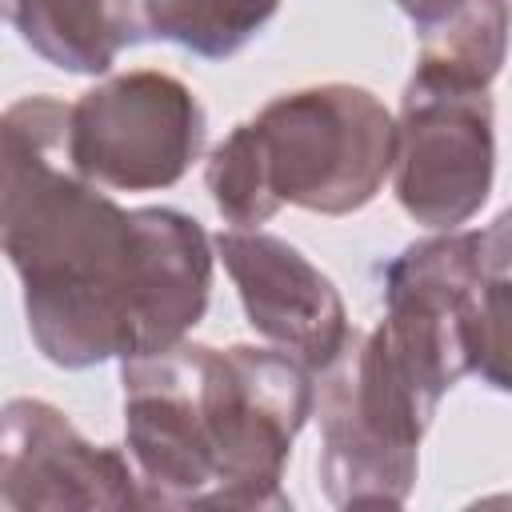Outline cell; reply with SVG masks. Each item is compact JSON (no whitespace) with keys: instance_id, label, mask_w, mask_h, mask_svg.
I'll return each mask as SVG.
<instances>
[{"instance_id":"5bb4252c","label":"cell","mask_w":512,"mask_h":512,"mask_svg":"<svg viewBox=\"0 0 512 512\" xmlns=\"http://www.w3.org/2000/svg\"><path fill=\"white\" fill-rule=\"evenodd\" d=\"M440 4H444V0H396V8H400V12H404V16L412 20V24L428 20V16H432V12L440 8Z\"/></svg>"},{"instance_id":"277c9868","label":"cell","mask_w":512,"mask_h":512,"mask_svg":"<svg viewBox=\"0 0 512 512\" xmlns=\"http://www.w3.org/2000/svg\"><path fill=\"white\" fill-rule=\"evenodd\" d=\"M320 488L336 508H400L420 472V440L436 408L384 352L356 332L320 372Z\"/></svg>"},{"instance_id":"6da1fadb","label":"cell","mask_w":512,"mask_h":512,"mask_svg":"<svg viewBox=\"0 0 512 512\" xmlns=\"http://www.w3.org/2000/svg\"><path fill=\"white\" fill-rule=\"evenodd\" d=\"M68 112L24 96L0 120V240L28 336L80 372L180 344L208 312L216 244L180 208H124L76 172Z\"/></svg>"},{"instance_id":"5b68a950","label":"cell","mask_w":512,"mask_h":512,"mask_svg":"<svg viewBox=\"0 0 512 512\" xmlns=\"http://www.w3.org/2000/svg\"><path fill=\"white\" fill-rule=\"evenodd\" d=\"M496 176V108L484 84L412 68L400 116L392 192L400 208L436 232L468 224Z\"/></svg>"},{"instance_id":"30bf717a","label":"cell","mask_w":512,"mask_h":512,"mask_svg":"<svg viewBox=\"0 0 512 512\" xmlns=\"http://www.w3.org/2000/svg\"><path fill=\"white\" fill-rule=\"evenodd\" d=\"M16 36L52 68L104 76L116 56L152 40L144 0H4Z\"/></svg>"},{"instance_id":"8fae6325","label":"cell","mask_w":512,"mask_h":512,"mask_svg":"<svg viewBox=\"0 0 512 512\" xmlns=\"http://www.w3.org/2000/svg\"><path fill=\"white\" fill-rule=\"evenodd\" d=\"M508 32V0H444L428 20L416 24V68L488 88L504 68Z\"/></svg>"},{"instance_id":"7a4b0ae2","label":"cell","mask_w":512,"mask_h":512,"mask_svg":"<svg viewBox=\"0 0 512 512\" xmlns=\"http://www.w3.org/2000/svg\"><path fill=\"white\" fill-rule=\"evenodd\" d=\"M124 440L144 508H292L284 464L316 408L284 348L192 344L120 360Z\"/></svg>"},{"instance_id":"ba28073f","label":"cell","mask_w":512,"mask_h":512,"mask_svg":"<svg viewBox=\"0 0 512 512\" xmlns=\"http://www.w3.org/2000/svg\"><path fill=\"white\" fill-rule=\"evenodd\" d=\"M0 504L36 508H144L132 456L88 444L48 400L16 396L0 416Z\"/></svg>"},{"instance_id":"7c38bea8","label":"cell","mask_w":512,"mask_h":512,"mask_svg":"<svg viewBox=\"0 0 512 512\" xmlns=\"http://www.w3.org/2000/svg\"><path fill=\"white\" fill-rule=\"evenodd\" d=\"M152 40L180 44L200 60L236 56L280 12V0H144Z\"/></svg>"},{"instance_id":"8992f818","label":"cell","mask_w":512,"mask_h":512,"mask_svg":"<svg viewBox=\"0 0 512 512\" xmlns=\"http://www.w3.org/2000/svg\"><path fill=\"white\" fill-rule=\"evenodd\" d=\"M208 136L196 92L172 72L136 68L80 92L68 112V156L112 192H156L184 180Z\"/></svg>"},{"instance_id":"52a82bcc","label":"cell","mask_w":512,"mask_h":512,"mask_svg":"<svg viewBox=\"0 0 512 512\" xmlns=\"http://www.w3.org/2000/svg\"><path fill=\"white\" fill-rule=\"evenodd\" d=\"M480 232H440L408 244L384 268V352L428 396L444 400L476 364Z\"/></svg>"},{"instance_id":"4fadbf2b","label":"cell","mask_w":512,"mask_h":512,"mask_svg":"<svg viewBox=\"0 0 512 512\" xmlns=\"http://www.w3.org/2000/svg\"><path fill=\"white\" fill-rule=\"evenodd\" d=\"M472 372L512 396V208L480 232V320Z\"/></svg>"},{"instance_id":"9c48e42d","label":"cell","mask_w":512,"mask_h":512,"mask_svg":"<svg viewBox=\"0 0 512 512\" xmlns=\"http://www.w3.org/2000/svg\"><path fill=\"white\" fill-rule=\"evenodd\" d=\"M248 324L276 348L324 372L352 336L336 284L284 236L264 228H228L216 240Z\"/></svg>"},{"instance_id":"3957f363","label":"cell","mask_w":512,"mask_h":512,"mask_svg":"<svg viewBox=\"0 0 512 512\" xmlns=\"http://www.w3.org/2000/svg\"><path fill=\"white\" fill-rule=\"evenodd\" d=\"M396 120L360 84H308L280 92L236 124L208 156L204 184L232 228H260L284 204L348 216L376 200L392 176Z\"/></svg>"}]
</instances>
